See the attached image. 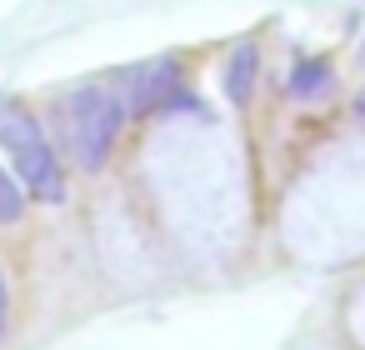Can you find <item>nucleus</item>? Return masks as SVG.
Returning <instances> with one entry per match:
<instances>
[{
	"label": "nucleus",
	"instance_id": "obj_7",
	"mask_svg": "<svg viewBox=\"0 0 365 350\" xmlns=\"http://www.w3.org/2000/svg\"><path fill=\"white\" fill-rule=\"evenodd\" d=\"M11 330V290H6V275H0V340Z\"/></svg>",
	"mask_w": 365,
	"mask_h": 350
},
{
	"label": "nucleus",
	"instance_id": "obj_2",
	"mask_svg": "<svg viewBox=\"0 0 365 350\" xmlns=\"http://www.w3.org/2000/svg\"><path fill=\"white\" fill-rule=\"evenodd\" d=\"M175 91H180V61L155 56V61H145V66H135L125 76L120 105H125V115H150V110H165L175 101Z\"/></svg>",
	"mask_w": 365,
	"mask_h": 350
},
{
	"label": "nucleus",
	"instance_id": "obj_3",
	"mask_svg": "<svg viewBox=\"0 0 365 350\" xmlns=\"http://www.w3.org/2000/svg\"><path fill=\"white\" fill-rule=\"evenodd\" d=\"M11 155H16V180L26 185V195H36V200H46V205H61V200H66V175H61L56 150L46 145V130L31 135V140H21Z\"/></svg>",
	"mask_w": 365,
	"mask_h": 350
},
{
	"label": "nucleus",
	"instance_id": "obj_1",
	"mask_svg": "<svg viewBox=\"0 0 365 350\" xmlns=\"http://www.w3.org/2000/svg\"><path fill=\"white\" fill-rule=\"evenodd\" d=\"M66 125L76 140V160L86 170H106V160L120 140V125H125V105L115 96H106L101 86H86L66 101Z\"/></svg>",
	"mask_w": 365,
	"mask_h": 350
},
{
	"label": "nucleus",
	"instance_id": "obj_8",
	"mask_svg": "<svg viewBox=\"0 0 365 350\" xmlns=\"http://www.w3.org/2000/svg\"><path fill=\"white\" fill-rule=\"evenodd\" d=\"M355 115H360V120H365V91H360V101H355Z\"/></svg>",
	"mask_w": 365,
	"mask_h": 350
},
{
	"label": "nucleus",
	"instance_id": "obj_5",
	"mask_svg": "<svg viewBox=\"0 0 365 350\" xmlns=\"http://www.w3.org/2000/svg\"><path fill=\"white\" fill-rule=\"evenodd\" d=\"M330 86H335V76H330V66L315 61V56H305V61L290 71V96H295V101H325Z\"/></svg>",
	"mask_w": 365,
	"mask_h": 350
},
{
	"label": "nucleus",
	"instance_id": "obj_4",
	"mask_svg": "<svg viewBox=\"0 0 365 350\" xmlns=\"http://www.w3.org/2000/svg\"><path fill=\"white\" fill-rule=\"evenodd\" d=\"M255 71H260V51L255 46H235L230 66H225V101L230 105H245L255 96Z\"/></svg>",
	"mask_w": 365,
	"mask_h": 350
},
{
	"label": "nucleus",
	"instance_id": "obj_6",
	"mask_svg": "<svg viewBox=\"0 0 365 350\" xmlns=\"http://www.w3.org/2000/svg\"><path fill=\"white\" fill-rule=\"evenodd\" d=\"M26 215V185L16 180V175H6V170H0V220H6V225H16Z\"/></svg>",
	"mask_w": 365,
	"mask_h": 350
}]
</instances>
